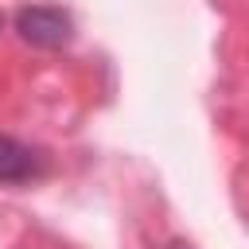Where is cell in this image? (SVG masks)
<instances>
[{
    "mask_svg": "<svg viewBox=\"0 0 249 249\" xmlns=\"http://www.w3.org/2000/svg\"><path fill=\"white\" fill-rule=\"evenodd\" d=\"M16 31H19L27 43H35V47L54 51V47H62V43L70 39L74 19H70V12H62L58 4H31V8H19Z\"/></svg>",
    "mask_w": 249,
    "mask_h": 249,
    "instance_id": "6da1fadb",
    "label": "cell"
},
{
    "mask_svg": "<svg viewBox=\"0 0 249 249\" xmlns=\"http://www.w3.org/2000/svg\"><path fill=\"white\" fill-rule=\"evenodd\" d=\"M47 171V156L31 144L0 132V183H31Z\"/></svg>",
    "mask_w": 249,
    "mask_h": 249,
    "instance_id": "7a4b0ae2",
    "label": "cell"
},
{
    "mask_svg": "<svg viewBox=\"0 0 249 249\" xmlns=\"http://www.w3.org/2000/svg\"><path fill=\"white\" fill-rule=\"evenodd\" d=\"M163 249H191L187 241H171V245H163Z\"/></svg>",
    "mask_w": 249,
    "mask_h": 249,
    "instance_id": "3957f363",
    "label": "cell"
}]
</instances>
